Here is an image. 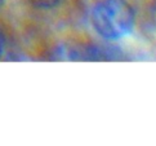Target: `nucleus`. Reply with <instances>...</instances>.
<instances>
[{"label": "nucleus", "mask_w": 156, "mask_h": 146, "mask_svg": "<svg viewBox=\"0 0 156 146\" xmlns=\"http://www.w3.org/2000/svg\"><path fill=\"white\" fill-rule=\"evenodd\" d=\"M90 21L99 36L119 40L132 32L134 12L126 0H101L93 7Z\"/></svg>", "instance_id": "f257e3e1"}, {"label": "nucleus", "mask_w": 156, "mask_h": 146, "mask_svg": "<svg viewBox=\"0 0 156 146\" xmlns=\"http://www.w3.org/2000/svg\"><path fill=\"white\" fill-rule=\"evenodd\" d=\"M30 3L37 8L49 9V8L57 7V5L61 3V0H30Z\"/></svg>", "instance_id": "f03ea898"}, {"label": "nucleus", "mask_w": 156, "mask_h": 146, "mask_svg": "<svg viewBox=\"0 0 156 146\" xmlns=\"http://www.w3.org/2000/svg\"><path fill=\"white\" fill-rule=\"evenodd\" d=\"M3 3H4V0H0V7H2V5H3Z\"/></svg>", "instance_id": "7ed1b4c3"}]
</instances>
